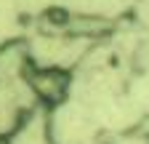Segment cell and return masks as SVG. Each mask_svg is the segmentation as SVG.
Wrapping results in <instances>:
<instances>
[{
    "label": "cell",
    "instance_id": "obj_1",
    "mask_svg": "<svg viewBox=\"0 0 149 144\" xmlns=\"http://www.w3.org/2000/svg\"><path fill=\"white\" fill-rule=\"evenodd\" d=\"M35 104L40 110L51 112L72 99V85H74V72L61 69V67H29L24 78Z\"/></svg>",
    "mask_w": 149,
    "mask_h": 144
},
{
    "label": "cell",
    "instance_id": "obj_2",
    "mask_svg": "<svg viewBox=\"0 0 149 144\" xmlns=\"http://www.w3.org/2000/svg\"><path fill=\"white\" fill-rule=\"evenodd\" d=\"M32 67L27 38H6L0 40V83H22Z\"/></svg>",
    "mask_w": 149,
    "mask_h": 144
}]
</instances>
